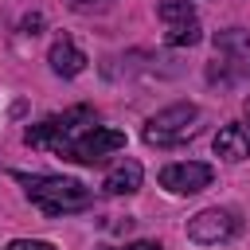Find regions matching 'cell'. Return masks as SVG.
Instances as JSON below:
<instances>
[{
	"label": "cell",
	"mask_w": 250,
	"mask_h": 250,
	"mask_svg": "<svg viewBox=\"0 0 250 250\" xmlns=\"http://www.w3.org/2000/svg\"><path fill=\"white\" fill-rule=\"evenodd\" d=\"M12 176L23 184L27 199L43 215H51V219L66 215V211H82V207L94 203V191L86 184H78V180H66V176H27V172H12Z\"/></svg>",
	"instance_id": "obj_1"
},
{
	"label": "cell",
	"mask_w": 250,
	"mask_h": 250,
	"mask_svg": "<svg viewBox=\"0 0 250 250\" xmlns=\"http://www.w3.org/2000/svg\"><path fill=\"white\" fill-rule=\"evenodd\" d=\"M94 121H98L94 105H70V109L55 113V117H43L39 125H27L23 129V145L47 148L55 156H66V148L82 137V129H94Z\"/></svg>",
	"instance_id": "obj_2"
},
{
	"label": "cell",
	"mask_w": 250,
	"mask_h": 250,
	"mask_svg": "<svg viewBox=\"0 0 250 250\" xmlns=\"http://www.w3.org/2000/svg\"><path fill=\"white\" fill-rule=\"evenodd\" d=\"M195 121H199V105H195V102H176V105L152 113V117L145 121L141 137H145L148 145H156V148L180 145V141H188V137L195 133Z\"/></svg>",
	"instance_id": "obj_3"
},
{
	"label": "cell",
	"mask_w": 250,
	"mask_h": 250,
	"mask_svg": "<svg viewBox=\"0 0 250 250\" xmlns=\"http://www.w3.org/2000/svg\"><path fill=\"white\" fill-rule=\"evenodd\" d=\"M238 215L230 207H203L199 215L188 219V238L199 242V246H215V242H227L238 234Z\"/></svg>",
	"instance_id": "obj_4"
},
{
	"label": "cell",
	"mask_w": 250,
	"mask_h": 250,
	"mask_svg": "<svg viewBox=\"0 0 250 250\" xmlns=\"http://www.w3.org/2000/svg\"><path fill=\"white\" fill-rule=\"evenodd\" d=\"M211 43H215V62L227 66V78L250 74V31L246 27H227Z\"/></svg>",
	"instance_id": "obj_5"
},
{
	"label": "cell",
	"mask_w": 250,
	"mask_h": 250,
	"mask_svg": "<svg viewBox=\"0 0 250 250\" xmlns=\"http://www.w3.org/2000/svg\"><path fill=\"white\" fill-rule=\"evenodd\" d=\"M117 148H125V133L94 125V129H86V133L66 148V160H74V164H98V160H105V156L117 152Z\"/></svg>",
	"instance_id": "obj_6"
},
{
	"label": "cell",
	"mask_w": 250,
	"mask_h": 250,
	"mask_svg": "<svg viewBox=\"0 0 250 250\" xmlns=\"http://www.w3.org/2000/svg\"><path fill=\"white\" fill-rule=\"evenodd\" d=\"M211 180H215V168L203 160H180V164L160 168V188H168L172 195H195L211 188Z\"/></svg>",
	"instance_id": "obj_7"
},
{
	"label": "cell",
	"mask_w": 250,
	"mask_h": 250,
	"mask_svg": "<svg viewBox=\"0 0 250 250\" xmlns=\"http://www.w3.org/2000/svg\"><path fill=\"white\" fill-rule=\"evenodd\" d=\"M215 156H223V160H246L250 156V121H230V125H223L219 129V137H215Z\"/></svg>",
	"instance_id": "obj_8"
},
{
	"label": "cell",
	"mask_w": 250,
	"mask_h": 250,
	"mask_svg": "<svg viewBox=\"0 0 250 250\" xmlns=\"http://www.w3.org/2000/svg\"><path fill=\"white\" fill-rule=\"evenodd\" d=\"M47 62H51V70H55L59 78H74V74H82V70H86V55H82V47H78L74 39H66V35L51 43Z\"/></svg>",
	"instance_id": "obj_9"
},
{
	"label": "cell",
	"mask_w": 250,
	"mask_h": 250,
	"mask_svg": "<svg viewBox=\"0 0 250 250\" xmlns=\"http://www.w3.org/2000/svg\"><path fill=\"white\" fill-rule=\"evenodd\" d=\"M141 180H145L141 164H137V160H121V164L102 180V191H105V195H133V191L141 188Z\"/></svg>",
	"instance_id": "obj_10"
},
{
	"label": "cell",
	"mask_w": 250,
	"mask_h": 250,
	"mask_svg": "<svg viewBox=\"0 0 250 250\" xmlns=\"http://www.w3.org/2000/svg\"><path fill=\"white\" fill-rule=\"evenodd\" d=\"M199 39H203V27H199V20L168 23V31H164V43H168V47H195Z\"/></svg>",
	"instance_id": "obj_11"
},
{
	"label": "cell",
	"mask_w": 250,
	"mask_h": 250,
	"mask_svg": "<svg viewBox=\"0 0 250 250\" xmlns=\"http://www.w3.org/2000/svg\"><path fill=\"white\" fill-rule=\"evenodd\" d=\"M156 16L164 23H184V20H195V8L188 0H160L156 4Z\"/></svg>",
	"instance_id": "obj_12"
},
{
	"label": "cell",
	"mask_w": 250,
	"mask_h": 250,
	"mask_svg": "<svg viewBox=\"0 0 250 250\" xmlns=\"http://www.w3.org/2000/svg\"><path fill=\"white\" fill-rule=\"evenodd\" d=\"M74 12H82V16H102V12H109L117 0H66Z\"/></svg>",
	"instance_id": "obj_13"
},
{
	"label": "cell",
	"mask_w": 250,
	"mask_h": 250,
	"mask_svg": "<svg viewBox=\"0 0 250 250\" xmlns=\"http://www.w3.org/2000/svg\"><path fill=\"white\" fill-rule=\"evenodd\" d=\"M8 250H55L51 242H43V238H12L8 242Z\"/></svg>",
	"instance_id": "obj_14"
},
{
	"label": "cell",
	"mask_w": 250,
	"mask_h": 250,
	"mask_svg": "<svg viewBox=\"0 0 250 250\" xmlns=\"http://www.w3.org/2000/svg\"><path fill=\"white\" fill-rule=\"evenodd\" d=\"M20 27H23V35H39V27H43V16L35 12V16H27V20L20 23Z\"/></svg>",
	"instance_id": "obj_15"
},
{
	"label": "cell",
	"mask_w": 250,
	"mask_h": 250,
	"mask_svg": "<svg viewBox=\"0 0 250 250\" xmlns=\"http://www.w3.org/2000/svg\"><path fill=\"white\" fill-rule=\"evenodd\" d=\"M113 250H164V246H160V242H148V238H145V242H129V246H113Z\"/></svg>",
	"instance_id": "obj_16"
},
{
	"label": "cell",
	"mask_w": 250,
	"mask_h": 250,
	"mask_svg": "<svg viewBox=\"0 0 250 250\" xmlns=\"http://www.w3.org/2000/svg\"><path fill=\"white\" fill-rule=\"evenodd\" d=\"M246 117H250V98H246Z\"/></svg>",
	"instance_id": "obj_17"
}]
</instances>
